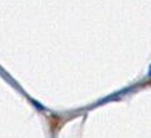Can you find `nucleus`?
Segmentation results:
<instances>
[{"label": "nucleus", "mask_w": 151, "mask_h": 138, "mask_svg": "<svg viewBox=\"0 0 151 138\" xmlns=\"http://www.w3.org/2000/svg\"><path fill=\"white\" fill-rule=\"evenodd\" d=\"M150 76H151V67H150Z\"/></svg>", "instance_id": "1"}]
</instances>
